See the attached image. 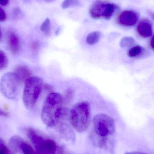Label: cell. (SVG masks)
<instances>
[{"label":"cell","mask_w":154,"mask_h":154,"mask_svg":"<svg viewBox=\"0 0 154 154\" xmlns=\"http://www.w3.org/2000/svg\"><path fill=\"white\" fill-rule=\"evenodd\" d=\"M62 95L52 92L48 95L44 101L42 111V119L49 127H54L62 122L67 115Z\"/></svg>","instance_id":"1"},{"label":"cell","mask_w":154,"mask_h":154,"mask_svg":"<svg viewBox=\"0 0 154 154\" xmlns=\"http://www.w3.org/2000/svg\"><path fill=\"white\" fill-rule=\"evenodd\" d=\"M91 110L89 103L81 101L75 104L69 112V120L73 128L82 133L87 130L90 125Z\"/></svg>","instance_id":"2"},{"label":"cell","mask_w":154,"mask_h":154,"mask_svg":"<svg viewBox=\"0 0 154 154\" xmlns=\"http://www.w3.org/2000/svg\"><path fill=\"white\" fill-rule=\"evenodd\" d=\"M94 133L97 138V144L100 147L106 144V141L109 137L111 136L116 132L115 120L108 115L105 114H97L93 119Z\"/></svg>","instance_id":"3"},{"label":"cell","mask_w":154,"mask_h":154,"mask_svg":"<svg viewBox=\"0 0 154 154\" xmlns=\"http://www.w3.org/2000/svg\"><path fill=\"white\" fill-rule=\"evenodd\" d=\"M43 84L42 79L38 77L32 76L26 81L23 100L26 108H33L42 91Z\"/></svg>","instance_id":"4"},{"label":"cell","mask_w":154,"mask_h":154,"mask_svg":"<svg viewBox=\"0 0 154 154\" xmlns=\"http://www.w3.org/2000/svg\"><path fill=\"white\" fill-rule=\"evenodd\" d=\"M26 134L35 147L37 154H56L57 147L54 140L42 135L32 128L25 129Z\"/></svg>","instance_id":"5"},{"label":"cell","mask_w":154,"mask_h":154,"mask_svg":"<svg viewBox=\"0 0 154 154\" xmlns=\"http://www.w3.org/2000/svg\"><path fill=\"white\" fill-rule=\"evenodd\" d=\"M21 83L14 72L5 73L0 80V91L9 99H17L20 94Z\"/></svg>","instance_id":"6"},{"label":"cell","mask_w":154,"mask_h":154,"mask_svg":"<svg viewBox=\"0 0 154 154\" xmlns=\"http://www.w3.org/2000/svg\"><path fill=\"white\" fill-rule=\"evenodd\" d=\"M116 4L103 0L96 1L91 6L89 14L91 18L96 20H109L117 10Z\"/></svg>","instance_id":"7"},{"label":"cell","mask_w":154,"mask_h":154,"mask_svg":"<svg viewBox=\"0 0 154 154\" xmlns=\"http://www.w3.org/2000/svg\"><path fill=\"white\" fill-rule=\"evenodd\" d=\"M139 19V14L134 11L127 10L119 14L117 19L118 23L121 26L130 27L134 26Z\"/></svg>","instance_id":"8"},{"label":"cell","mask_w":154,"mask_h":154,"mask_svg":"<svg viewBox=\"0 0 154 154\" xmlns=\"http://www.w3.org/2000/svg\"><path fill=\"white\" fill-rule=\"evenodd\" d=\"M7 42L9 50L13 55H17L20 53L21 44L20 38L16 33L11 31L8 32Z\"/></svg>","instance_id":"9"},{"label":"cell","mask_w":154,"mask_h":154,"mask_svg":"<svg viewBox=\"0 0 154 154\" xmlns=\"http://www.w3.org/2000/svg\"><path fill=\"white\" fill-rule=\"evenodd\" d=\"M137 30L140 36L143 38H148L152 34V26L147 20H143L138 23Z\"/></svg>","instance_id":"10"},{"label":"cell","mask_w":154,"mask_h":154,"mask_svg":"<svg viewBox=\"0 0 154 154\" xmlns=\"http://www.w3.org/2000/svg\"><path fill=\"white\" fill-rule=\"evenodd\" d=\"M14 72L16 74L22 83H25L28 79L32 77L31 71L26 66H18L15 69Z\"/></svg>","instance_id":"11"},{"label":"cell","mask_w":154,"mask_h":154,"mask_svg":"<svg viewBox=\"0 0 154 154\" xmlns=\"http://www.w3.org/2000/svg\"><path fill=\"white\" fill-rule=\"evenodd\" d=\"M101 37V33L99 31H94L90 33L87 36L86 42L89 45H93L98 42Z\"/></svg>","instance_id":"12"},{"label":"cell","mask_w":154,"mask_h":154,"mask_svg":"<svg viewBox=\"0 0 154 154\" xmlns=\"http://www.w3.org/2000/svg\"><path fill=\"white\" fill-rule=\"evenodd\" d=\"M23 140L18 136H14L11 138L10 145L11 147L16 152L20 151V147Z\"/></svg>","instance_id":"13"},{"label":"cell","mask_w":154,"mask_h":154,"mask_svg":"<svg viewBox=\"0 0 154 154\" xmlns=\"http://www.w3.org/2000/svg\"><path fill=\"white\" fill-rule=\"evenodd\" d=\"M143 48L139 45H136L129 49L128 51V55L130 57H135L143 52Z\"/></svg>","instance_id":"14"},{"label":"cell","mask_w":154,"mask_h":154,"mask_svg":"<svg viewBox=\"0 0 154 154\" xmlns=\"http://www.w3.org/2000/svg\"><path fill=\"white\" fill-rule=\"evenodd\" d=\"M81 3L79 0H64L61 5L63 9H68L71 7L80 6Z\"/></svg>","instance_id":"15"},{"label":"cell","mask_w":154,"mask_h":154,"mask_svg":"<svg viewBox=\"0 0 154 154\" xmlns=\"http://www.w3.org/2000/svg\"><path fill=\"white\" fill-rule=\"evenodd\" d=\"M20 151H21L23 154H37L36 151L33 150L32 147L24 141L21 144Z\"/></svg>","instance_id":"16"},{"label":"cell","mask_w":154,"mask_h":154,"mask_svg":"<svg viewBox=\"0 0 154 154\" xmlns=\"http://www.w3.org/2000/svg\"><path fill=\"white\" fill-rule=\"evenodd\" d=\"M41 30L45 35H50L51 31V22L49 18H47L42 23L41 26Z\"/></svg>","instance_id":"17"},{"label":"cell","mask_w":154,"mask_h":154,"mask_svg":"<svg viewBox=\"0 0 154 154\" xmlns=\"http://www.w3.org/2000/svg\"><path fill=\"white\" fill-rule=\"evenodd\" d=\"M9 60L5 53L0 50V70L5 69L8 66Z\"/></svg>","instance_id":"18"},{"label":"cell","mask_w":154,"mask_h":154,"mask_svg":"<svg viewBox=\"0 0 154 154\" xmlns=\"http://www.w3.org/2000/svg\"><path fill=\"white\" fill-rule=\"evenodd\" d=\"M74 97V92L71 88H68L66 90L63 97L64 104H67L70 103L73 99Z\"/></svg>","instance_id":"19"},{"label":"cell","mask_w":154,"mask_h":154,"mask_svg":"<svg viewBox=\"0 0 154 154\" xmlns=\"http://www.w3.org/2000/svg\"><path fill=\"white\" fill-rule=\"evenodd\" d=\"M134 42V39L132 37H125L121 39L120 45L122 48H127L132 46Z\"/></svg>","instance_id":"20"},{"label":"cell","mask_w":154,"mask_h":154,"mask_svg":"<svg viewBox=\"0 0 154 154\" xmlns=\"http://www.w3.org/2000/svg\"><path fill=\"white\" fill-rule=\"evenodd\" d=\"M10 151L2 140L0 139V154H10Z\"/></svg>","instance_id":"21"},{"label":"cell","mask_w":154,"mask_h":154,"mask_svg":"<svg viewBox=\"0 0 154 154\" xmlns=\"http://www.w3.org/2000/svg\"><path fill=\"white\" fill-rule=\"evenodd\" d=\"M6 14L4 10L0 6V22H3L6 20Z\"/></svg>","instance_id":"22"},{"label":"cell","mask_w":154,"mask_h":154,"mask_svg":"<svg viewBox=\"0 0 154 154\" xmlns=\"http://www.w3.org/2000/svg\"><path fill=\"white\" fill-rule=\"evenodd\" d=\"M43 88L45 89L46 90H47L48 91H50L51 93V92H53V89L52 86H51V85H48V84H43Z\"/></svg>","instance_id":"23"},{"label":"cell","mask_w":154,"mask_h":154,"mask_svg":"<svg viewBox=\"0 0 154 154\" xmlns=\"http://www.w3.org/2000/svg\"><path fill=\"white\" fill-rule=\"evenodd\" d=\"M9 116V113L7 111H5L0 108V116L3 117H8Z\"/></svg>","instance_id":"24"},{"label":"cell","mask_w":154,"mask_h":154,"mask_svg":"<svg viewBox=\"0 0 154 154\" xmlns=\"http://www.w3.org/2000/svg\"><path fill=\"white\" fill-rule=\"evenodd\" d=\"M9 2V0H0V5L2 6H6Z\"/></svg>","instance_id":"25"},{"label":"cell","mask_w":154,"mask_h":154,"mask_svg":"<svg viewBox=\"0 0 154 154\" xmlns=\"http://www.w3.org/2000/svg\"><path fill=\"white\" fill-rule=\"evenodd\" d=\"M39 44L38 42H34L32 43V48L34 50L37 49L38 48V47Z\"/></svg>","instance_id":"26"},{"label":"cell","mask_w":154,"mask_h":154,"mask_svg":"<svg viewBox=\"0 0 154 154\" xmlns=\"http://www.w3.org/2000/svg\"><path fill=\"white\" fill-rule=\"evenodd\" d=\"M125 154H146L144 153L141 152H127Z\"/></svg>","instance_id":"27"},{"label":"cell","mask_w":154,"mask_h":154,"mask_svg":"<svg viewBox=\"0 0 154 154\" xmlns=\"http://www.w3.org/2000/svg\"><path fill=\"white\" fill-rule=\"evenodd\" d=\"M150 44H151L152 48L154 50V35L152 38V39H151Z\"/></svg>","instance_id":"28"},{"label":"cell","mask_w":154,"mask_h":154,"mask_svg":"<svg viewBox=\"0 0 154 154\" xmlns=\"http://www.w3.org/2000/svg\"><path fill=\"white\" fill-rule=\"evenodd\" d=\"M148 14H149L150 17L154 20V12L152 11H148Z\"/></svg>","instance_id":"29"},{"label":"cell","mask_w":154,"mask_h":154,"mask_svg":"<svg viewBox=\"0 0 154 154\" xmlns=\"http://www.w3.org/2000/svg\"><path fill=\"white\" fill-rule=\"evenodd\" d=\"M44 2H46L47 3H50L54 2L56 1V0H43Z\"/></svg>","instance_id":"30"},{"label":"cell","mask_w":154,"mask_h":154,"mask_svg":"<svg viewBox=\"0 0 154 154\" xmlns=\"http://www.w3.org/2000/svg\"><path fill=\"white\" fill-rule=\"evenodd\" d=\"M2 31L0 29V42L2 40Z\"/></svg>","instance_id":"31"},{"label":"cell","mask_w":154,"mask_h":154,"mask_svg":"<svg viewBox=\"0 0 154 154\" xmlns=\"http://www.w3.org/2000/svg\"></svg>","instance_id":"32"}]
</instances>
